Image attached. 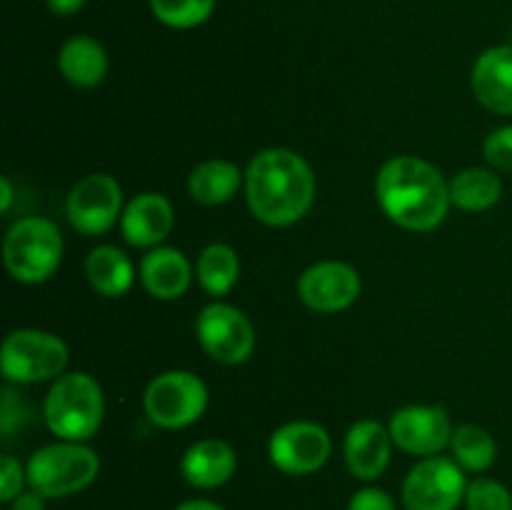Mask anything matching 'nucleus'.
<instances>
[{"label": "nucleus", "mask_w": 512, "mask_h": 510, "mask_svg": "<svg viewBox=\"0 0 512 510\" xmlns=\"http://www.w3.org/2000/svg\"><path fill=\"white\" fill-rule=\"evenodd\" d=\"M375 198L395 225L413 233H428L450 210V183L438 168L418 155H398L380 165Z\"/></svg>", "instance_id": "f257e3e1"}, {"label": "nucleus", "mask_w": 512, "mask_h": 510, "mask_svg": "<svg viewBox=\"0 0 512 510\" xmlns=\"http://www.w3.org/2000/svg\"><path fill=\"white\" fill-rule=\"evenodd\" d=\"M245 198L260 223L288 228L305 218L315 200V175L308 160L288 148H265L245 170Z\"/></svg>", "instance_id": "f03ea898"}, {"label": "nucleus", "mask_w": 512, "mask_h": 510, "mask_svg": "<svg viewBox=\"0 0 512 510\" xmlns=\"http://www.w3.org/2000/svg\"><path fill=\"white\" fill-rule=\"evenodd\" d=\"M45 425L60 440L85 443L100 430L105 415V395L98 380L88 373H63L45 395Z\"/></svg>", "instance_id": "7ed1b4c3"}, {"label": "nucleus", "mask_w": 512, "mask_h": 510, "mask_svg": "<svg viewBox=\"0 0 512 510\" xmlns=\"http://www.w3.org/2000/svg\"><path fill=\"white\" fill-rule=\"evenodd\" d=\"M60 260H63V235L53 220L30 215L10 225L3 240V263L18 283H43L55 275Z\"/></svg>", "instance_id": "20e7f679"}, {"label": "nucleus", "mask_w": 512, "mask_h": 510, "mask_svg": "<svg viewBox=\"0 0 512 510\" xmlns=\"http://www.w3.org/2000/svg\"><path fill=\"white\" fill-rule=\"evenodd\" d=\"M100 458L93 448L75 440L45 445L30 455L25 473L28 485L43 498H68L98 478Z\"/></svg>", "instance_id": "39448f33"}, {"label": "nucleus", "mask_w": 512, "mask_h": 510, "mask_svg": "<svg viewBox=\"0 0 512 510\" xmlns=\"http://www.w3.org/2000/svg\"><path fill=\"white\" fill-rule=\"evenodd\" d=\"M68 345L48 330H13L3 340L0 370L10 383L30 385L58 380L68 368Z\"/></svg>", "instance_id": "423d86ee"}, {"label": "nucleus", "mask_w": 512, "mask_h": 510, "mask_svg": "<svg viewBox=\"0 0 512 510\" xmlns=\"http://www.w3.org/2000/svg\"><path fill=\"white\" fill-rule=\"evenodd\" d=\"M143 408L158 428H188L208 408V388L190 370H168L150 380L143 395Z\"/></svg>", "instance_id": "0eeeda50"}, {"label": "nucleus", "mask_w": 512, "mask_h": 510, "mask_svg": "<svg viewBox=\"0 0 512 510\" xmlns=\"http://www.w3.org/2000/svg\"><path fill=\"white\" fill-rule=\"evenodd\" d=\"M465 470L445 455L423 458L403 480L405 510H455L465 500Z\"/></svg>", "instance_id": "6e6552de"}, {"label": "nucleus", "mask_w": 512, "mask_h": 510, "mask_svg": "<svg viewBox=\"0 0 512 510\" xmlns=\"http://www.w3.org/2000/svg\"><path fill=\"white\" fill-rule=\"evenodd\" d=\"M195 333L205 353L223 365L245 363L255 350L253 323L243 310L228 303L205 305L195 323Z\"/></svg>", "instance_id": "1a4fd4ad"}, {"label": "nucleus", "mask_w": 512, "mask_h": 510, "mask_svg": "<svg viewBox=\"0 0 512 510\" xmlns=\"http://www.w3.org/2000/svg\"><path fill=\"white\" fill-rule=\"evenodd\" d=\"M123 188L108 173H90L73 185L65 200V215L78 233L95 238L108 233L123 215Z\"/></svg>", "instance_id": "9d476101"}, {"label": "nucleus", "mask_w": 512, "mask_h": 510, "mask_svg": "<svg viewBox=\"0 0 512 510\" xmlns=\"http://www.w3.org/2000/svg\"><path fill=\"white\" fill-rule=\"evenodd\" d=\"M333 453L330 433L310 420L285 423L270 435V463L285 475H310L323 468Z\"/></svg>", "instance_id": "9b49d317"}, {"label": "nucleus", "mask_w": 512, "mask_h": 510, "mask_svg": "<svg viewBox=\"0 0 512 510\" xmlns=\"http://www.w3.org/2000/svg\"><path fill=\"white\" fill-rule=\"evenodd\" d=\"M363 280L360 273L340 260L315 263L300 275L298 295L315 313H340L360 298Z\"/></svg>", "instance_id": "f8f14e48"}, {"label": "nucleus", "mask_w": 512, "mask_h": 510, "mask_svg": "<svg viewBox=\"0 0 512 510\" xmlns=\"http://www.w3.org/2000/svg\"><path fill=\"white\" fill-rule=\"evenodd\" d=\"M393 443L400 450L420 458H433L450 445L453 425L438 405H408L393 413L388 425Z\"/></svg>", "instance_id": "ddd939ff"}, {"label": "nucleus", "mask_w": 512, "mask_h": 510, "mask_svg": "<svg viewBox=\"0 0 512 510\" xmlns=\"http://www.w3.org/2000/svg\"><path fill=\"white\" fill-rule=\"evenodd\" d=\"M393 435L378 420H358L345 433L343 455L350 475L358 480H378L385 473L393 455Z\"/></svg>", "instance_id": "4468645a"}, {"label": "nucleus", "mask_w": 512, "mask_h": 510, "mask_svg": "<svg viewBox=\"0 0 512 510\" xmlns=\"http://www.w3.org/2000/svg\"><path fill=\"white\" fill-rule=\"evenodd\" d=\"M175 223L173 205L160 193H140L125 205L120 215L123 238L133 248H158Z\"/></svg>", "instance_id": "2eb2a0df"}, {"label": "nucleus", "mask_w": 512, "mask_h": 510, "mask_svg": "<svg viewBox=\"0 0 512 510\" xmlns=\"http://www.w3.org/2000/svg\"><path fill=\"white\" fill-rule=\"evenodd\" d=\"M473 93L480 105L498 115H512V45L488 48L473 65Z\"/></svg>", "instance_id": "dca6fc26"}, {"label": "nucleus", "mask_w": 512, "mask_h": 510, "mask_svg": "<svg viewBox=\"0 0 512 510\" xmlns=\"http://www.w3.org/2000/svg\"><path fill=\"white\" fill-rule=\"evenodd\" d=\"M238 468V455L225 440L205 438L190 445L180 460L185 483L198 490H213L228 483Z\"/></svg>", "instance_id": "f3484780"}, {"label": "nucleus", "mask_w": 512, "mask_h": 510, "mask_svg": "<svg viewBox=\"0 0 512 510\" xmlns=\"http://www.w3.org/2000/svg\"><path fill=\"white\" fill-rule=\"evenodd\" d=\"M140 280L153 298L178 300L190 288L193 268L178 248L158 245V248H150L140 260Z\"/></svg>", "instance_id": "a211bd4d"}, {"label": "nucleus", "mask_w": 512, "mask_h": 510, "mask_svg": "<svg viewBox=\"0 0 512 510\" xmlns=\"http://www.w3.org/2000/svg\"><path fill=\"white\" fill-rule=\"evenodd\" d=\"M58 68L75 88H95L108 75V53L90 35H73L60 48Z\"/></svg>", "instance_id": "6ab92c4d"}, {"label": "nucleus", "mask_w": 512, "mask_h": 510, "mask_svg": "<svg viewBox=\"0 0 512 510\" xmlns=\"http://www.w3.org/2000/svg\"><path fill=\"white\" fill-rule=\"evenodd\" d=\"M85 275L93 290L103 298H123L133 288L135 270L128 255L115 245H98L85 260Z\"/></svg>", "instance_id": "aec40b11"}, {"label": "nucleus", "mask_w": 512, "mask_h": 510, "mask_svg": "<svg viewBox=\"0 0 512 510\" xmlns=\"http://www.w3.org/2000/svg\"><path fill=\"white\" fill-rule=\"evenodd\" d=\"M240 183H245V175L230 160H205L195 165L188 178V190L195 203L203 205H223L238 193Z\"/></svg>", "instance_id": "412c9836"}, {"label": "nucleus", "mask_w": 512, "mask_h": 510, "mask_svg": "<svg viewBox=\"0 0 512 510\" xmlns=\"http://www.w3.org/2000/svg\"><path fill=\"white\" fill-rule=\"evenodd\" d=\"M503 195V180L488 168H465L450 180V203L468 213L490 210Z\"/></svg>", "instance_id": "4be33fe9"}, {"label": "nucleus", "mask_w": 512, "mask_h": 510, "mask_svg": "<svg viewBox=\"0 0 512 510\" xmlns=\"http://www.w3.org/2000/svg\"><path fill=\"white\" fill-rule=\"evenodd\" d=\"M195 278L205 293L213 298H223L235 288L240 278L238 253L225 243L208 245L195 263Z\"/></svg>", "instance_id": "5701e85b"}, {"label": "nucleus", "mask_w": 512, "mask_h": 510, "mask_svg": "<svg viewBox=\"0 0 512 510\" xmlns=\"http://www.w3.org/2000/svg\"><path fill=\"white\" fill-rule=\"evenodd\" d=\"M450 453L453 460L468 473H485L498 458V443L485 428L465 423L453 428L450 435Z\"/></svg>", "instance_id": "b1692460"}, {"label": "nucleus", "mask_w": 512, "mask_h": 510, "mask_svg": "<svg viewBox=\"0 0 512 510\" xmlns=\"http://www.w3.org/2000/svg\"><path fill=\"white\" fill-rule=\"evenodd\" d=\"M155 18L168 28H198L213 15L215 0H150Z\"/></svg>", "instance_id": "393cba45"}, {"label": "nucleus", "mask_w": 512, "mask_h": 510, "mask_svg": "<svg viewBox=\"0 0 512 510\" xmlns=\"http://www.w3.org/2000/svg\"><path fill=\"white\" fill-rule=\"evenodd\" d=\"M468 510H512V493L500 480L475 478L465 490Z\"/></svg>", "instance_id": "a878e982"}, {"label": "nucleus", "mask_w": 512, "mask_h": 510, "mask_svg": "<svg viewBox=\"0 0 512 510\" xmlns=\"http://www.w3.org/2000/svg\"><path fill=\"white\" fill-rule=\"evenodd\" d=\"M483 155L495 170H500V173H512V125L495 128L493 133L485 138Z\"/></svg>", "instance_id": "bb28decb"}, {"label": "nucleus", "mask_w": 512, "mask_h": 510, "mask_svg": "<svg viewBox=\"0 0 512 510\" xmlns=\"http://www.w3.org/2000/svg\"><path fill=\"white\" fill-rule=\"evenodd\" d=\"M28 483V473L23 465L13 458V455H3L0 458V500L10 503L23 493V485Z\"/></svg>", "instance_id": "cd10ccee"}, {"label": "nucleus", "mask_w": 512, "mask_h": 510, "mask_svg": "<svg viewBox=\"0 0 512 510\" xmlns=\"http://www.w3.org/2000/svg\"><path fill=\"white\" fill-rule=\"evenodd\" d=\"M348 510H398V505L385 490L363 488L350 498Z\"/></svg>", "instance_id": "c85d7f7f"}, {"label": "nucleus", "mask_w": 512, "mask_h": 510, "mask_svg": "<svg viewBox=\"0 0 512 510\" xmlns=\"http://www.w3.org/2000/svg\"><path fill=\"white\" fill-rule=\"evenodd\" d=\"M10 510H45V498L33 488L23 490L15 500H10Z\"/></svg>", "instance_id": "c756f323"}, {"label": "nucleus", "mask_w": 512, "mask_h": 510, "mask_svg": "<svg viewBox=\"0 0 512 510\" xmlns=\"http://www.w3.org/2000/svg\"><path fill=\"white\" fill-rule=\"evenodd\" d=\"M45 3H48V10L53 15L68 18V15H75L78 10H83L85 0H45Z\"/></svg>", "instance_id": "7c9ffc66"}, {"label": "nucleus", "mask_w": 512, "mask_h": 510, "mask_svg": "<svg viewBox=\"0 0 512 510\" xmlns=\"http://www.w3.org/2000/svg\"><path fill=\"white\" fill-rule=\"evenodd\" d=\"M10 205H13V183H10L8 175H3L0 178V210L8 213Z\"/></svg>", "instance_id": "2f4dec72"}, {"label": "nucleus", "mask_w": 512, "mask_h": 510, "mask_svg": "<svg viewBox=\"0 0 512 510\" xmlns=\"http://www.w3.org/2000/svg\"><path fill=\"white\" fill-rule=\"evenodd\" d=\"M175 510H225V508L223 505L213 503V500L198 498V500H185V503H180Z\"/></svg>", "instance_id": "473e14b6"}]
</instances>
